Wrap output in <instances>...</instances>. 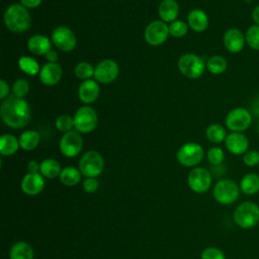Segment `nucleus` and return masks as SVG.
<instances>
[{
	"instance_id": "nucleus-42",
	"label": "nucleus",
	"mask_w": 259,
	"mask_h": 259,
	"mask_svg": "<svg viewBox=\"0 0 259 259\" xmlns=\"http://www.w3.org/2000/svg\"><path fill=\"white\" fill-rule=\"evenodd\" d=\"M42 0H20V4L25 8H35L40 5Z\"/></svg>"
},
{
	"instance_id": "nucleus-45",
	"label": "nucleus",
	"mask_w": 259,
	"mask_h": 259,
	"mask_svg": "<svg viewBox=\"0 0 259 259\" xmlns=\"http://www.w3.org/2000/svg\"><path fill=\"white\" fill-rule=\"evenodd\" d=\"M46 59L49 61V63H57L58 60V54L54 51H50L47 55H46Z\"/></svg>"
},
{
	"instance_id": "nucleus-39",
	"label": "nucleus",
	"mask_w": 259,
	"mask_h": 259,
	"mask_svg": "<svg viewBox=\"0 0 259 259\" xmlns=\"http://www.w3.org/2000/svg\"><path fill=\"white\" fill-rule=\"evenodd\" d=\"M243 163L248 167H255L259 165V151L248 150L243 155Z\"/></svg>"
},
{
	"instance_id": "nucleus-31",
	"label": "nucleus",
	"mask_w": 259,
	"mask_h": 259,
	"mask_svg": "<svg viewBox=\"0 0 259 259\" xmlns=\"http://www.w3.org/2000/svg\"><path fill=\"white\" fill-rule=\"evenodd\" d=\"M18 67L22 72L31 76L36 75L40 71L38 63L28 56H22L18 59Z\"/></svg>"
},
{
	"instance_id": "nucleus-9",
	"label": "nucleus",
	"mask_w": 259,
	"mask_h": 259,
	"mask_svg": "<svg viewBox=\"0 0 259 259\" xmlns=\"http://www.w3.org/2000/svg\"><path fill=\"white\" fill-rule=\"evenodd\" d=\"M252 114L245 107H236L229 111L226 116V125L232 132L243 133L252 123Z\"/></svg>"
},
{
	"instance_id": "nucleus-37",
	"label": "nucleus",
	"mask_w": 259,
	"mask_h": 259,
	"mask_svg": "<svg viewBox=\"0 0 259 259\" xmlns=\"http://www.w3.org/2000/svg\"><path fill=\"white\" fill-rule=\"evenodd\" d=\"M29 91V85L28 82L24 79H18L16 80L12 85V92L13 95L23 98Z\"/></svg>"
},
{
	"instance_id": "nucleus-2",
	"label": "nucleus",
	"mask_w": 259,
	"mask_h": 259,
	"mask_svg": "<svg viewBox=\"0 0 259 259\" xmlns=\"http://www.w3.org/2000/svg\"><path fill=\"white\" fill-rule=\"evenodd\" d=\"M6 27L12 32L26 31L31 25V16L27 8L21 4H11L3 15Z\"/></svg>"
},
{
	"instance_id": "nucleus-16",
	"label": "nucleus",
	"mask_w": 259,
	"mask_h": 259,
	"mask_svg": "<svg viewBox=\"0 0 259 259\" xmlns=\"http://www.w3.org/2000/svg\"><path fill=\"white\" fill-rule=\"evenodd\" d=\"M223 42L225 48L230 53H240L246 45L245 34L239 28L231 27L228 30H226L223 36Z\"/></svg>"
},
{
	"instance_id": "nucleus-3",
	"label": "nucleus",
	"mask_w": 259,
	"mask_h": 259,
	"mask_svg": "<svg viewBox=\"0 0 259 259\" xmlns=\"http://www.w3.org/2000/svg\"><path fill=\"white\" fill-rule=\"evenodd\" d=\"M235 224L241 229H252L259 223V205L251 200L243 201L237 205L233 213Z\"/></svg>"
},
{
	"instance_id": "nucleus-4",
	"label": "nucleus",
	"mask_w": 259,
	"mask_h": 259,
	"mask_svg": "<svg viewBox=\"0 0 259 259\" xmlns=\"http://www.w3.org/2000/svg\"><path fill=\"white\" fill-rule=\"evenodd\" d=\"M240 186L232 179H221L213 186V198L223 205L236 202L240 195Z\"/></svg>"
},
{
	"instance_id": "nucleus-26",
	"label": "nucleus",
	"mask_w": 259,
	"mask_h": 259,
	"mask_svg": "<svg viewBox=\"0 0 259 259\" xmlns=\"http://www.w3.org/2000/svg\"><path fill=\"white\" fill-rule=\"evenodd\" d=\"M61 171L62 169L60 163L53 158H47L40 162L39 173L46 178L54 179L60 176Z\"/></svg>"
},
{
	"instance_id": "nucleus-25",
	"label": "nucleus",
	"mask_w": 259,
	"mask_h": 259,
	"mask_svg": "<svg viewBox=\"0 0 259 259\" xmlns=\"http://www.w3.org/2000/svg\"><path fill=\"white\" fill-rule=\"evenodd\" d=\"M19 147V140L15 136L4 134L0 137V153L2 156H11L15 154Z\"/></svg>"
},
{
	"instance_id": "nucleus-38",
	"label": "nucleus",
	"mask_w": 259,
	"mask_h": 259,
	"mask_svg": "<svg viewBox=\"0 0 259 259\" xmlns=\"http://www.w3.org/2000/svg\"><path fill=\"white\" fill-rule=\"evenodd\" d=\"M200 259H226L225 253L217 247H207L202 250Z\"/></svg>"
},
{
	"instance_id": "nucleus-35",
	"label": "nucleus",
	"mask_w": 259,
	"mask_h": 259,
	"mask_svg": "<svg viewBox=\"0 0 259 259\" xmlns=\"http://www.w3.org/2000/svg\"><path fill=\"white\" fill-rule=\"evenodd\" d=\"M207 161L213 166H220L225 159V153L220 147H211L206 153Z\"/></svg>"
},
{
	"instance_id": "nucleus-20",
	"label": "nucleus",
	"mask_w": 259,
	"mask_h": 259,
	"mask_svg": "<svg viewBox=\"0 0 259 259\" xmlns=\"http://www.w3.org/2000/svg\"><path fill=\"white\" fill-rule=\"evenodd\" d=\"M27 48L29 52H31L34 55L40 56V55H47L51 49L52 44L49 37H47L44 34H34L32 35L28 41H27Z\"/></svg>"
},
{
	"instance_id": "nucleus-11",
	"label": "nucleus",
	"mask_w": 259,
	"mask_h": 259,
	"mask_svg": "<svg viewBox=\"0 0 259 259\" xmlns=\"http://www.w3.org/2000/svg\"><path fill=\"white\" fill-rule=\"evenodd\" d=\"M83 148V139L77 131L65 133L60 140V151L68 158L76 157Z\"/></svg>"
},
{
	"instance_id": "nucleus-21",
	"label": "nucleus",
	"mask_w": 259,
	"mask_h": 259,
	"mask_svg": "<svg viewBox=\"0 0 259 259\" xmlns=\"http://www.w3.org/2000/svg\"><path fill=\"white\" fill-rule=\"evenodd\" d=\"M187 24L193 31L202 32L208 26V17L203 10L193 9L188 13Z\"/></svg>"
},
{
	"instance_id": "nucleus-24",
	"label": "nucleus",
	"mask_w": 259,
	"mask_h": 259,
	"mask_svg": "<svg viewBox=\"0 0 259 259\" xmlns=\"http://www.w3.org/2000/svg\"><path fill=\"white\" fill-rule=\"evenodd\" d=\"M10 259H33L34 252L30 244L24 241L16 242L12 245L9 252Z\"/></svg>"
},
{
	"instance_id": "nucleus-43",
	"label": "nucleus",
	"mask_w": 259,
	"mask_h": 259,
	"mask_svg": "<svg viewBox=\"0 0 259 259\" xmlns=\"http://www.w3.org/2000/svg\"><path fill=\"white\" fill-rule=\"evenodd\" d=\"M39 167H40V163H38L35 160H31L27 164V169L30 173H38L39 172Z\"/></svg>"
},
{
	"instance_id": "nucleus-41",
	"label": "nucleus",
	"mask_w": 259,
	"mask_h": 259,
	"mask_svg": "<svg viewBox=\"0 0 259 259\" xmlns=\"http://www.w3.org/2000/svg\"><path fill=\"white\" fill-rule=\"evenodd\" d=\"M9 93V86L8 84L4 81V80H1L0 81V99L4 100L6 97H8Z\"/></svg>"
},
{
	"instance_id": "nucleus-12",
	"label": "nucleus",
	"mask_w": 259,
	"mask_h": 259,
	"mask_svg": "<svg viewBox=\"0 0 259 259\" xmlns=\"http://www.w3.org/2000/svg\"><path fill=\"white\" fill-rule=\"evenodd\" d=\"M169 26L162 20H154L145 29V40L151 46L162 45L169 35Z\"/></svg>"
},
{
	"instance_id": "nucleus-28",
	"label": "nucleus",
	"mask_w": 259,
	"mask_h": 259,
	"mask_svg": "<svg viewBox=\"0 0 259 259\" xmlns=\"http://www.w3.org/2000/svg\"><path fill=\"white\" fill-rule=\"evenodd\" d=\"M81 175L82 174L79 169L72 166H68L62 169L59 177L62 184H64L65 186L71 187V186L77 185L81 181Z\"/></svg>"
},
{
	"instance_id": "nucleus-32",
	"label": "nucleus",
	"mask_w": 259,
	"mask_h": 259,
	"mask_svg": "<svg viewBox=\"0 0 259 259\" xmlns=\"http://www.w3.org/2000/svg\"><path fill=\"white\" fill-rule=\"evenodd\" d=\"M246 44L253 50L259 51V25L253 24L245 32Z\"/></svg>"
},
{
	"instance_id": "nucleus-13",
	"label": "nucleus",
	"mask_w": 259,
	"mask_h": 259,
	"mask_svg": "<svg viewBox=\"0 0 259 259\" xmlns=\"http://www.w3.org/2000/svg\"><path fill=\"white\" fill-rule=\"evenodd\" d=\"M52 41L56 48L63 52H71L77 45L74 32L67 26H58L52 32Z\"/></svg>"
},
{
	"instance_id": "nucleus-18",
	"label": "nucleus",
	"mask_w": 259,
	"mask_h": 259,
	"mask_svg": "<svg viewBox=\"0 0 259 259\" xmlns=\"http://www.w3.org/2000/svg\"><path fill=\"white\" fill-rule=\"evenodd\" d=\"M63 69L58 63H47L45 64L38 73L40 82L46 86L56 85L62 78Z\"/></svg>"
},
{
	"instance_id": "nucleus-23",
	"label": "nucleus",
	"mask_w": 259,
	"mask_h": 259,
	"mask_svg": "<svg viewBox=\"0 0 259 259\" xmlns=\"http://www.w3.org/2000/svg\"><path fill=\"white\" fill-rule=\"evenodd\" d=\"M240 189L246 195H254L259 192V175L251 172L245 174L240 181Z\"/></svg>"
},
{
	"instance_id": "nucleus-10",
	"label": "nucleus",
	"mask_w": 259,
	"mask_h": 259,
	"mask_svg": "<svg viewBox=\"0 0 259 259\" xmlns=\"http://www.w3.org/2000/svg\"><path fill=\"white\" fill-rule=\"evenodd\" d=\"M212 182L210 172L203 167H195L188 173L187 183L189 188L195 193L206 192Z\"/></svg>"
},
{
	"instance_id": "nucleus-22",
	"label": "nucleus",
	"mask_w": 259,
	"mask_h": 259,
	"mask_svg": "<svg viewBox=\"0 0 259 259\" xmlns=\"http://www.w3.org/2000/svg\"><path fill=\"white\" fill-rule=\"evenodd\" d=\"M158 13L162 21L171 23L178 16L179 5L175 0H163L159 5Z\"/></svg>"
},
{
	"instance_id": "nucleus-30",
	"label": "nucleus",
	"mask_w": 259,
	"mask_h": 259,
	"mask_svg": "<svg viewBox=\"0 0 259 259\" xmlns=\"http://www.w3.org/2000/svg\"><path fill=\"white\" fill-rule=\"evenodd\" d=\"M206 69L214 74V75H219V74H222L224 73L226 70H227V67H228V63H227V60L222 57V56H212L210 57L207 61H206Z\"/></svg>"
},
{
	"instance_id": "nucleus-17",
	"label": "nucleus",
	"mask_w": 259,
	"mask_h": 259,
	"mask_svg": "<svg viewBox=\"0 0 259 259\" xmlns=\"http://www.w3.org/2000/svg\"><path fill=\"white\" fill-rule=\"evenodd\" d=\"M227 150L234 155H244L249 148V140L243 133L232 132L225 140Z\"/></svg>"
},
{
	"instance_id": "nucleus-29",
	"label": "nucleus",
	"mask_w": 259,
	"mask_h": 259,
	"mask_svg": "<svg viewBox=\"0 0 259 259\" xmlns=\"http://www.w3.org/2000/svg\"><path fill=\"white\" fill-rule=\"evenodd\" d=\"M205 136L209 142L213 144H220L222 142H225L228 135L226 128L222 124L211 123L206 127Z\"/></svg>"
},
{
	"instance_id": "nucleus-44",
	"label": "nucleus",
	"mask_w": 259,
	"mask_h": 259,
	"mask_svg": "<svg viewBox=\"0 0 259 259\" xmlns=\"http://www.w3.org/2000/svg\"><path fill=\"white\" fill-rule=\"evenodd\" d=\"M251 16H252V19L254 21V24L259 25V4L253 8Z\"/></svg>"
},
{
	"instance_id": "nucleus-14",
	"label": "nucleus",
	"mask_w": 259,
	"mask_h": 259,
	"mask_svg": "<svg viewBox=\"0 0 259 259\" xmlns=\"http://www.w3.org/2000/svg\"><path fill=\"white\" fill-rule=\"evenodd\" d=\"M119 73L118 65L111 59H105L100 61L94 68V78L97 82L102 84H108L113 82Z\"/></svg>"
},
{
	"instance_id": "nucleus-5",
	"label": "nucleus",
	"mask_w": 259,
	"mask_h": 259,
	"mask_svg": "<svg viewBox=\"0 0 259 259\" xmlns=\"http://www.w3.org/2000/svg\"><path fill=\"white\" fill-rule=\"evenodd\" d=\"M78 169L86 178H95L103 172L104 159L97 151L90 150L80 158Z\"/></svg>"
},
{
	"instance_id": "nucleus-15",
	"label": "nucleus",
	"mask_w": 259,
	"mask_h": 259,
	"mask_svg": "<svg viewBox=\"0 0 259 259\" xmlns=\"http://www.w3.org/2000/svg\"><path fill=\"white\" fill-rule=\"evenodd\" d=\"M45 187V178L38 173H30L25 174L21 180L20 188L22 192L29 196H34L39 194Z\"/></svg>"
},
{
	"instance_id": "nucleus-19",
	"label": "nucleus",
	"mask_w": 259,
	"mask_h": 259,
	"mask_svg": "<svg viewBox=\"0 0 259 259\" xmlns=\"http://www.w3.org/2000/svg\"><path fill=\"white\" fill-rule=\"evenodd\" d=\"M100 88L96 80H85L81 83L78 88V96L79 99L85 103L89 104L94 102L99 96Z\"/></svg>"
},
{
	"instance_id": "nucleus-7",
	"label": "nucleus",
	"mask_w": 259,
	"mask_h": 259,
	"mask_svg": "<svg viewBox=\"0 0 259 259\" xmlns=\"http://www.w3.org/2000/svg\"><path fill=\"white\" fill-rule=\"evenodd\" d=\"M203 155V148L197 143L190 142L182 145L178 149L176 159L184 167H194L202 161Z\"/></svg>"
},
{
	"instance_id": "nucleus-6",
	"label": "nucleus",
	"mask_w": 259,
	"mask_h": 259,
	"mask_svg": "<svg viewBox=\"0 0 259 259\" xmlns=\"http://www.w3.org/2000/svg\"><path fill=\"white\" fill-rule=\"evenodd\" d=\"M177 65L181 74L189 79L199 78L204 73L206 67L199 56L191 53L182 55L179 58Z\"/></svg>"
},
{
	"instance_id": "nucleus-8",
	"label": "nucleus",
	"mask_w": 259,
	"mask_h": 259,
	"mask_svg": "<svg viewBox=\"0 0 259 259\" xmlns=\"http://www.w3.org/2000/svg\"><path fill=\"white\" fill-rule=\"evenodd\" d=\"M97 113L91 106H81L75 112L74 127L80 134L91 133L97 126Z\"/></svg>"
},
{
	"instance_id": "nucleus-27",
	"label": "nucleus",
	"mask_w": 259,
	"mask_h": 259,
	"mask_svg": "<svg viewBox=\"0 0 259 259\" xmlns=\"http://www.w3.org/2000/svg\"><path fill=\"white\" fill-rule=\"evenodd\" d=\"M19 145L20 148L25 151H32L34 150L40 141V136L38 132L28 130L23 132L19 137Z\"/></svg>"
},
{
	"instance_id": "nucleus-34",
	"label": "nucleus",
	"mask_w": 259,
	"mask_h": 259,
	"mask_svg": "<svg viewBox=\"0 0 259 259\" xmlns=\"http://www.w3.org/2000/svg\"><path fill=\"white\" fill-rule=\"evenodd\" d=\"M168 26L169 33L173 37H183L188 31V24L183 20H174Z\"/></svg>"
},
{
	"instance_id": "nucleus-33",
	"label": "nucleus",
	"mask_w": 259,
	"mask_h": 259,
	"mask_svg": "<svg viewBox=\"0 0 259 259\" xmlns=\"http://www.w3.org/2000/svg\"><path fill=\"white\" fill-rule=\"evenodd\" d=\"M74 73L77 78L82 80H89L92 76H94V68L91 64L87 62H80L76 65L74 69Z\"/></svg>"
},
{
	"instance_id": "nucleus-1",
	"label": "nucleus",
	"mask_w": 259,
	"mask_h": 259,
	"mask_svg": "<svg viewBox=\"0 0 259 259\" xmlns=\"http://www.w3.org/2000/svg\"><path fill=\"white\" fill-rule=\"evenodd\" d=\"M0 116L8 127L20 130L28 124L31 117V109L28 102L23 98L9 95L1 103Z\"/></svg>"
},
{
	"instance_id": "nucleus-40",
	"label": "nucleus",
	"mask_w": 259,
	"mask_h": 259,
	"mask_svg": "<svg viewBox=\"0 0 259 259\" xmlns=\"http://www.w3.org/2000/svg\"><path fill=\"white\" fill-rule=\"evenodd\" d=\"M98 181L95 179V178H86L83 183H82V186H83V189L85 192L87 193H93L97 190L98 188Z\"/></svg>"
},
{
	"instance_id": "nucleus-36",
	"label": "nucleus",
	"mask_w": 259,
	"mask_h": 259,
	"mask_svg": "<svg viewBox=\"0 0 259 259\" xmlns=\"http://www.w3.org/2000/svg\"><path fill=\"white\" fill-rule=\"evenodd\" d=\"M56 127L63 133H68L74 127V117L69 114H61L56 119Z\"/></svg>"
}]
</instances>
